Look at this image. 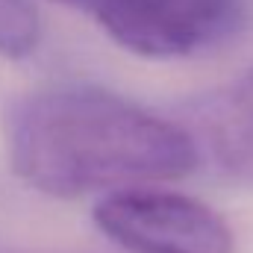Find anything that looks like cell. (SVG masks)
I'll return each mask as SVG.
<instances>
[{"label": "cell", "mask_w": 253, "mask_h": 253, "mask_svg": "<svg viewBox=\"0 0 253 253\" xmlns=\"http://www.w3.org/2000/svg\"><path fill=\"white\" fill-rule=\"evenodd\" d=\"M42 21L30 0H0V56L24 59L39 47Z\"/></svg>", "instance_id": "cell-5"}, {"label": "cell", "mask_w": 253, "mask_h": 253, "mask_svg": "<svg viewBox=\"0 0 253 253\" xmlns=\"http://www.w3.org/2000/svg\"><path fill=\"white\" fill-rule=\"evenodd\" d=\"M6 150L30 189L62 200L177 180L197 168L177 121L88 83H59L15 100Z\"/></svg>", "instance_id": "cell-1"}, {"label": "cell", "mask_w": 253, "mask_h": 253, "mask_svg": "<svg viewBox=\"0 0 253 253\" xmlns=\"http://www.w3.org/2000/svg\"><path fill=\"white\" fill-rule=\"evenodd\" d=\"M186 129L197 165L233 189H253V65L230 85L194 97L174 118Z\"/></svg>", "instance_id": "cell-4"}, {"label": "cell", "mask_w": 253, "mask_h": 253, "mask_svg": "<svg viewBox=\"0 0 253 253\" xmlns=\"http://www.w3.org/2000/svg\"><path fill=\"white\" fill-rule=\"evenodd\" d=\"M106 36L141 59H186L233 42L245 0H103L94 12Z\"/></svg>", "instance_id": "cell-2"}, {"label": "cell", "mask_w": 253, "mask_h": 253, "mask_svg": "<svg viewBox=\"0 0 253 253\" xmlns=\"http://www.w3.org/2000/svg\"><path fill=\"white\" fill-rule=\"evenodd\" d=\"M94 224L126 253H233L227 221L209 203L180 191H112L94 206Z\"/></svg>", "instance_id": "cell-3"}, {"label": "cell", "mask_w": 253, "mask_h": 253, "mask_svg": "<svg viewBox=\"0 0 253 253\" xmlns=\"http://www.w3.org/2000/svg\"><path fill=\"white\" fill-rule=\"evenodd\" d=\"M53 3H65V6H74V9H83V12H91L94 15L103 0H53Z\"/></svg>", "instance_id": "cell-6"}]
</instances>
